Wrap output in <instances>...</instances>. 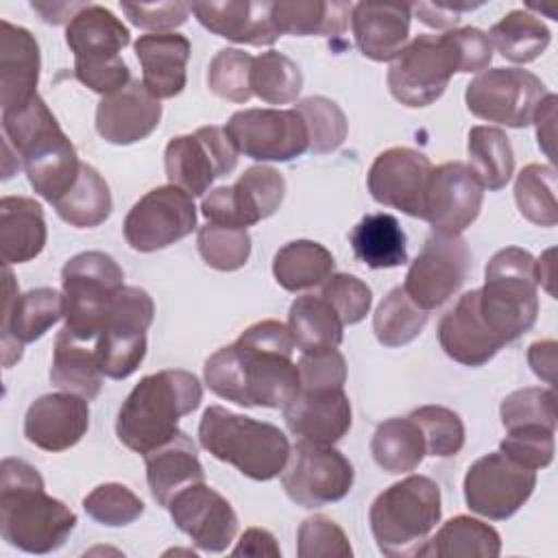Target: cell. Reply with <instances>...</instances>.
I'll return each mask as SVG.
<instances>
[{
	"mask_svg": "<svg viewBox=\"0 0 558 558\" xmlns=\"http://www.w3.org/2000/svg\"><path fill=\"white\" fill-rule=\"evenodd\" d=\"M288 325L266 318L246 327L240 338L211 353L205 384L227 401L244 408H286L299 392V366Z\"/></svg>",
	"mask_w": 558,
	"mask_h": 558,
	"instance_id": "1",
	"label": "cell"
},
{
	"mask_svg": "<svg viewBox=\"0 0 558 558\" xmlns=\"http://www.w3.org/2000/svg\"><path fill=\"white\" fill-rule=\"evenodd\" d=\"M76 525V514L50 497L35 466L20 458L0 464V534L26 554L59 549Z\"/></svg>",
	"mask_w": 558,
	"mask_h": 558,
	"instance_id": "2",
	"label": "cell"
},
{
	"mask_svg": "<svg viewBox=\"0 0 558 558\" xmlns=\"http://www.w3.org/2000/svg\"><path fill=\"white\" fill-rule=\"evenodd\" d=\"M2 131L35 194L54 203L74 185L81 172L76 148L39 94L22 109L2 111Z\"/></svg>",
	"mask_w": 558,
	"mask_h": 558,
	"instance_id": "3",
	"label": "cell"
},
{
	"mask_svg": "<svg viewBox=\"0 0 558 558\" xmlns=\"http://www.w3.org/2000/svg\"><path fill=\"white\" fill-rule=\"evenodd\" d=\"M203 401V386L190 371L166 368L142 377L122 401L116 418L118 440L146 456L174 438L179 421Z\"/></svg>",
	"mask_w": 558,
	"mask_h": 558,
	"instance_id": "4",
	"label": "cell"
},
{
	"mask_svg": "<svg viewBox=\"0 0 558 558\" xmlns=\"http://www.w3.org/2000/svg\"><path fill=\"white\" fill-rule=\"evenodd\" d=\"M198 440L216 460L257 482L277 477L290 458L288 436L277 425L235 414L222 405H209L203 412Z\"/></svg>",
	"mask_w": 558,
	"mask_h": 558,
	"instance_id": "5",
	"label": "cell"
},
{
	"mask_svg": "<svg viewBox=\"0 0 558 558\" xmlns=\"http://www.w3.org/2000/svg\"><path fill=\"white\" fill-rule=\"evenodd\" d=\"M440 514V486L427 475H408L375 497L368 523L384 556L410 558L423 556Z\"/></svg>",
	"mask_w": 558,
	"mask_h": 558,
	"instance_id": "6",
	"label": "cell"
},
{
	"mask_svg": "<svg viewBox=\"0 0 558 558\" xmlns=\"http://www.w3.org/2000/svg\"><path fill=\"white\" fill-rule=\"evenodd\" d=\"M536 288V259L519 246L497 251L486 264L480 310L504 344L514 342L534 327L538 316Z\"/></svg>",
	"mask_w": 558,
	"mask_h": 558,
	"instance_id": "7",
	"label": "cell"
},
{
	"mask_svg": "<svg viewBox=\"0 0 558 558\" xmlns=\"http://www.w3.org/2000/svg\"><path fill=\"white\" fill-rule=\"evenodd\" d=\"M65 329L78 340L100 336L111 301L124 286L118 262L102 251H85L65 262L61 270Z\"/></svg>",
	"mask_w": 558,
	"mask_h": 558,
	"instance_id": "8",
	"label": "cell"
},
{
	"mask_svg": "<svg viewBox=\"0 0 558 558\" xmlns=\"http://www.w3.org/2000/svg\"><path fill=\"white\" fill-rule=\"evenodd\" d=\"M545 83L523 68H490L480 72L464 92L466 109L482 120L523 129L532 124Z\"/></svg>",
	"mask_w": 558,
	"mask_h": 558,
	"instance_id": "9",
	"label": "cell"
},
{
	"mask_svg": "<svg viewBox=\"0 0 558 558\" xmlns=\"http://www.w3.org/2000/svg\"><path fill=\"white\" fill-rule=\"evenodd\" d=\"M281 484L294 504L320 508L351 493L353 464L331 445L299 438L281 471Z\"/></svg>",
	"mask_w": 558,
	"mask_h": 558,
	"instance_id": "10",
	"label": "cell"
},
{
	"mask_svg": "<svg viewBox=\"0 0 558 558\" xmlns=\"http://www.w3.org/2000/svg\"><path fill=\"white\" fill-rule=\"evenodd\" d=\"M471 251L460 233L432 231L410 264L403 290L414 305L429 312L449 301L466 281Z\"/></svg>",
	"mask_w": 558,
	"mask_h": 558,
	"instance_id": "11",
	"label": "cell"
},
{
	"mask_svg": "<svg viewBox=\"0 0 558 558\" xmlns=\"http://www.w3.org/2000/svg\"><path fill=\"white\" fill-rule=\"evenodd\" d=\"M238 148L225 133V126H201L192 135H177L163 153L166 177L170 185L190 196H201L209 185L238 166Z\"/></svg>",
	"mask_w": 558,
	"mask_h": 558,
	"instance_id": "12",
	"label": "cell"
},
{
	"mask_svg": "<svg viewBox=\"0 0 558 558\" xmlns=\"http://www.w3.org/2000/svg\"><path fill=\"white\" fill-rule=\"evenodd\" d=\"M456 72V59L442 35H416L392 59L386 81L401 105L427 107L442 96Z\"/></svg>",
	"mask_w": 558,
	"mask_h": 558,
	"instance_id": "13",
	"label": "cell"
},
{
	"mask_svg": "<svg viewBox=\"0 0 558 558\" xmlns=\"http://www.w3.org/2000/svg\"><path fill=\"white\" fill-rule=\"evenodd\" d=\"M225 133L255 161H290L310 150L307 126L296 109H242L225 124Z\"/></svg>",
	"mask_w": 558,
	"mask_h": 558,
	"instance_id": "14",
	"label": "cell"
},
{
	"mask_svg": "<svg viewBox=\"0 0 558 558\" xmlns=\"http://www.w3.org/2000/svg\"><path fill=\"white\" fill-rule=\"evenodd\" d=\"M196 229V207L177 185H159L146 192L126 214L122 231L131 248L153 253L166 248Z\"/></svg>",
	"mask_w": 558,
	"mask_h": 558,
	"instance_id": "15",
	"label": "cell"
},
{
	"mask_svg": "<svg viewBox=\"0 0 558 558\" xmlns=\"http://www.w3.org/2000/svg\"><path fill=\"white\" fill-rule=\"evenodd\" d=\"M536 471L495 451L477 458L464 475L466 506L490 521L510 519L534 493Z\"/></svg>",
	"mask_w": 558,
	"mask_h": 558,
	"instance_id": "16",
	"label": "cell"
},
{
	"mask_svg": "<svg viewBox=\"0 0 558 558\" xmlns=\"http://www.w3.org/2000/svg\"><path fill=\"white\" fill-rule=\"evenodd\" d=\"M286 196L283 174L270 166L246 168L233 185L214 187L201 203L211 225L246 229L272 216Z\"/></svg>",
	"mask_w": 558,
	"mask_h": 558,
	"instance_id": "17",
	"label": "cell"
},
{
	"mask_svg": "<svg viewBox=\"0 0 558 558\" xmlns=\"http://www.w3.org/2000/svg\"><path fill=\"white\" fill-rule=\"evenodd\" d=\"M432 168V161L421 150L392 146L375 157L366 177L368 192L379 205L423 220Z\"/></svg>",
	"mask_w": 558,
	"mask_h": 558,
	"instance_id": "18",
	"label": "cell"
},
{
	"mask_svg": "<svg viewBox=\"0 0 558 558\" xmlns=\"http://www.w3.org/2000/svg\"><path fill=\"white\" fill-rule=\"evenodd\" d=\"M63 316V292L54 288H35L24 294L15 292V279L4 268V305H2V362L4 368L22 357V347L39 340Z\"/></svg>",
	"mask_w": 558,
	"mask_h": 558,
	"instance_id": "19",
	"label": "cell"
},
{
	"mask_svg": "<svg viewBox=\"0 0 558 558\" xmlns=\"http://www.w3.org/2000/svg\"><path fill=\"white\" fill-rule=\"evenodd\" d=\"M168 510L174 525L203 551L220 554L238 534V514L233 506L205 482L179 490L170 499Z\"/></svg>",
	"mask_w": 558,
	"mask_h": 558,
	"instance_id": "20",
	"label": "cell"
},
{
	"mask_svg": "<svg viewBox=\"0 0 558 558\" xmlns=\"http://www.w3.org/2000/svg\"><path fill=\"white\" fill-rule=\"evenodd\" d=\"M482 201L484 187L471 174L469 166L447 161L432 168L423 220H427L434 231L462 233L480 216Z\"/></svg>",
	"mask_w": 558,
	"mask_h": 558,
	"instance_id": "21",
	"label": "cell"
},
{
	"mask_svg": "<svg viewBox=\"0 0 558 558\" xmlns=\"http://www.w3.org/2000/svg\"><path fill=\"white\" fill-rule=\"evenodd\" d=\"M89 427L87 399L72 392H50L35 399L24 416V436L44 451L74 447Z\"/></svg>",
	"mask_w": 558,
	"mask_h": 558,
	"instance_id": "22",
	"label": "cell"
},
{
	"mask_svg": "<svg viewBox=\"0 0 558 558\" xmlns=\"http://www.w3.org/2000/svg\"><path fill=\"white\" fill-rule=\"evenodd\" d=\"M161 120V102L144 87L131 81L122 89L102 96L96 107L98 135L116 146H129L146 140Z\"/></svg>",
	"mask_w": 558,
	"mask_h": 558,
	"instance_id": "23",
	"label": "cell"
},
{
	"mask_svg": "<svg viewBox=\"0 0 558 558\" xmlns=\"http://www.w3.org/2000/svg\"><path fill=\"white\" fill-rule=\"evenodd\" d=\"M283 418L301 440L333 445L351 427V401L344 388H299L283 408Z\"/></svg>",
	"mask_w": 558,
	"mask_h": 558,
	"instance_id": "24",
	"label": "cell"
},
{
	"mask_svg": "<svg viewBox=\"0 0 558 558\" xmlns=\"http://www.w3.org/2000/svg\"><path fill=\"white\" fill-rule=\"evenodd\" d=\"M438 342L451 360L464 366H482L504 347L480 310V288L462 294L440 318Z\"/></svg>",
	"mask_w": 558,
	"mask_h": 558,
	"instance_id": "25",
	"label": "cell"
},
{
	"mask_svg": "<svg viewBox=\"0 0 558 558\" xmlns=\"http://www.w3.org/2000/svg\"><path fill=\"white\" fill-rule=\"evenodd\" d=\"M190 11L209 33L235 44L270 46L281 37L272 22V2H192Z\"/></svg>",
	"mask_w": 558,
	"mask_h": 558,
	"instance_id": "26",
	"label": "cell"
},
{
	"mask_svg": "<svg viewBox=\"0 0 558 558\" xmlns=\"http://www.w3.org/2000/svg\"><path fill=\"white\" fill-rule=\"evenodd\" d=\"M39 46L35 37L7 20L0 33V102L2 111L26 107L37 96Z\"/></svg>",
	"mask_w": 558,
	"mask_h": 558,
	"instance_id": "27",
	"label": "cell"
},
{
	"mask_svg": "<svg viewBox=\"0 0 558 558\" xmlns=\"http://www.w3.org/2000/svg\"><path fill=\"white\" fill-rule=\"evenodd\" d=\"M412 4L357 2L351 9V28L360 52L373 61H392L410 35Z\"/></svg>",
	"mask_w": 558,
	"mask_h": 558,
	"instance_id": "28",
	"label": "cell"
},
{
	"mask_svg": "<svg viewBox=\"0 0 558 558\" xmlns=\"http://www.w3.org/2000/svg\"><path fill=\"white\" fill-rule=\"evenodd\" d=\"M135 57L142 65V83L157 98H174L187 83L185 65L190 39L181 33H148L135 41Z\"/></svg>",
	"mask_w": 558,
	"mask_h": 558,
	"instance_id": "29",
	"label": "cell"
},
{
	"mask_svg": "<svg viewBox=\"0 0 558 558\" xmlns=\"http://www.w3.org/2000/svg\"><path fill=\"white\" fill-rule=\"evenodd\" d=\"M131 41L129 28L109 9L85 4L65 26V44L74 63H105L120 57Z\"/></svg>",
	"mask_w": 558,
	"mask_h": 558,
	"instance_id": "30",
	"label": "cell"
},
{
	"mask_svg": "<svg viewBox=\"0 0 558 558\" xmlns=\"http://www.w3.org/2000/svg\"><path fill=\"white\" fill-rule=\"evenodd\" d=\"M144 460L150 495L163 508H168L170 499L179 490L205 482V471L196 456V447L185 432H179L161 447L148 451Z\"/></svg>",
	"mask_w": 558,
	"mask_h": 558,
	"instance_id": "31",
	"label": "cell"
},
{
	"mask_svg": "<svg viewBox=\"0 0 558 558\" xmlns=\"http://www.w3.org/2000/svg\"><path fill=\"white\" fill-rule=\"evenodd\" d=\"M44 209L28 196H4L0 201V246L2 262L24 264L46 246Z\"/></svg>",
	"mask_w": 558,
	"mask_h": 558,
	"instance_id": "32",
	"label": "cell"
},
{
	"mask_svg": "<svg viewBox=\"0 0 558 558\" xmlns=\"http://www.w3.org/2000/svg\"><path fill=\"white\" fill-rule=\"evenodd\" d=\"M50 381L83 399L98 397L102 388V371L98 366L96 347H87L85 340H78L63 327L54 340Z\"/></svg>",
	"mask_w": 558,
	"mask_h": 558,
	"instance_id": "33",
	"label": "cell"
},
{
	"mask_svg": "<svg viewBox=\"0 0 558 558\" xmlns=\"http://www.w3.org/2000/svg\"><path fill=\"white\" fill-rule=\"evenodd\" d=\"M353 255L368 268H397L408 262L405 233L392 214H366L349 233Z\"/></svg>",
	"mask_w": 558,
	"mask_h": 558,
	"instance_id": "34",
	"label": "cell"
},
{
	"mask_svg": "<svg viewBox=\"0 0 558 558\" xmlns=\"http://www.w3.org/2000/svg\"><path fill=\"white\" fill-rule=\"evenodd\" d=\"M288 329L301 353H318L340 347L344 323L320 294H303L290 305Z\"/></svg>",
	"mask_w": 558,
	"mask_h": 558,
	"instance_id": "35",
	"label": "cell"
},
{
	"mask_svg": "<svg viewBox=\"0 0 558 558\" xmlns=\"http://www.w3.org/2000/svg\"><path fill=\"white\" fill-rule=\"evenodd\" d=\"M351 9L338 0H279L272 2V22L281 35H342Z\"/></svg>",
	"mask_w": 558,
	"mask_h": 558,
	"instance_id": "36",
	"label": "cell"
},
{
	"mask_svg": "<svg viewBox=\"0 0 558 558\" xmlns=\"http://www.w3.org/2000/svg\"><path fill=\"white\" fill-rule=\"evenodd\" d=\"M333 268V255L314 240H292L283 244L272 259L275 281L288 292H301L325 283Z\"/></svg>",
	"mask_w": 558,
	"mask_h": 558,
	"instance_id": "37",
	"label": "cell"
},
{
	"mask_svg": "<svg viewBox=\"0 0 558 558\" xmlns=\"http://www.w3.org/2000/svg\"><path fill=\"white\" fill-rule=\"evenodd\" d=\"M499 551H501V538L495 527L473 517L458 514L447 523H442V527L427 541L423 556L497 558Z\"/></svg>",
	"mask_w": 558,
	"mask_h": 558,
	"instance_id": "38",
	"label": "cell"
},
{
	"mask_svg": "<svg viewBox=\"0 0 558 558\" xmlns=\"http://www.w3.org/2000/svg\"><path fill=\"white\" fill-rule=\"evenodd\" d=\"M59 218L78 229H92L102 225L111 214V192L100 172L87 163H81V172L74 185L52 203Z\"/></svg>",
	"mask_w": 558,
	"mask_h": 558,
	"instance_id": "39",
	"label": "cell"
},
{
	"mask_svg": "<svg viewBox=\"0 0 558 558\" xmlns=\"http://www.w3.org/2000/svg\"><path fill=\"white\" fill-rule=\"evenodd\" d=\"M469 170L482 187L501 190L514 172V153L499 126H473L469 131Z\"/></svg>",
	"mask_w": 558,
	"mask_h": 558,
	"instance_id": "40",
	"label": "cell"
},
{
	"mask_svg": "<svg viewBox=\"0 0 558 558\" xmlns=\"http://www.w3.org/2000/svg\"><path fill=\"white\" fill-rule=\"evenodd\" d=\"M371 453L388 473L414 471L427 456L423 432L410 416L379 423L371 438Z\"/></svg>",
	"mask_w": 558,
	"mask_h": 558,
	"instance_id": "41",
	"label": "cell"
},
{
	"mask_svg": "<svg viewBox=\"0 0 558 558\" xmlns=\"http://www.w3.org/2000/svg\"><path fill=\"white\" fill-rule=\"evenodd\" d=\"M490 46L512 63H530L538 59L551 41L549 28L530 11L514 9L488 31Z\"/></svg>",
	"mask_w": 558,
	"mask_h": 558,
	"instance_id": "42",
	"label": "cell"
},
{
	"mask_svg": "<svg viewBox=\"0 0 558 558\" xmlns=\"http://www.w3.org/2000/svg\"><path fill=\"white\" fill-rule=\"evenodd\" d=\"M427 312L410 301L403 288H392L373 314V331L384 347H403L425 327Z\"/></svg>",
	"mask_w": 558,
	"mask_h": 558,
	"instance_id": "43",
	"label": "cell"
},
{
	"mask_svg": "<svg viewBox=\"0 0 558 558\" xmlns=\"http://www.w3.org/2000/svg\"><path fill=\"white\" fill-rule=\"evenodd\" d=\"M514 201L521 216L538 227L558 222L556 170L545 163H527L514 181Z\"/></svg>",
	"mask_w": 558,
	"mask_h": 558,
	"instance_id": "44",
	"label": "cell"
},
{
	"mask_svg": "<svg viewBox=\"0 0 558 558\" xmlns=\"http://www.w3.org/2000/svg\"><path fill=\"white\" fill-rule=\"evenodd\" d=\"M301 87H303V74L290 57L277 50H268L253 59L251 89L264 102L268 105L292 102L296 100Z\"/></svg>",
	"mask_w": 558,
	"mask_h": 558,
	"instance_id": "45",
	"label": "cell"
},
{
	"mask_svg": "<svg viewBox=\"0 0 558 558\" xmlns=\"http://www.w3.org/2000/svg\"><path fill=\"white\" fill-rule=\"evenodd\" d=\"M294 109L301 113L307 126L312 153L325 155L342 146L349 124L344 111L333 100L325 96H310L299 100Z\"/></svg>",
	"mask_w": 558,
	"mask_h": 558,
	"instance_id": "46",
	"label": "cell"
},
{
	"mask_svg": "<svg viewBox=\"0 0 558 558\" xmlns=\"http://www.w3.org/2000/svg\"><path fill=\"white\" fill-rule=\"evenodd\" d=\"M196 244L203 262L222 272L242 268L251 255V235L246 229L207 222L198 229Z\"/></svg>",
	"mask_w": 558,
	"mask_h": 558,
	"instance_id": "47",
	"label": "cell"
},
{
	"mask_svg": "<svg viewBox=\"0 0 558 558\" xmlns=\"http://www.w3.org/2000/svg\"><path fill=\"white\" fill-rule=\"evenodd\" d=\"M253 59L240 48H222L214 54L207 68L209 89L231 102H246L253 96L251 72Z\"/></svg>",
	"mask_w": 558,
	"mask_h": 558,
	"instance_id": "48",
	"label": "cell"
},
{
	"mask_svg": "<svg viewBox=\"0 0 558 558\" xmlns=\"http://www.w3.org/2000/svg\"><path fill=\"white\" fill-rule=\"evenodd\" d=\"M146 355V333L102 329L96 338V357L105 377L126 379Z\"/></svg>",
	"mask_w": 558,
	"mask_h": 558,
	"instance_id": "49",
	"label": "cell"
},
{
	"mask_svg": "<svg viewBox=\"0 0 558 558\" xmlns=\"http://www.w3.org/2000/svg\"><path fill=\"white\" fill-rule=\"evenodd\" d=\"M410 418L423 432L427 456L449 458L462 449L464 423L458 416V412L445 405H421L410 412Z\"/></svg>",
	"mask_w": 558,
	"mask_h": 558,
	"instance_id": "50",
	"label": "cell"
},
{
	"mask_svg": "<svg viewBox=\"0 0 558 558\" xmlns=\"http://www.w3.org/2000/svg\"><path fill=\"white\" fill-rule=\"evenodd\" d=\"M506 429L523 425H545L556 429V392L551 388H519L510 392L499 408Z\"/></svg>",
	"mask_w": 558,
	"mask_h": 558,
	"instance_id": "51",
	"label": "cell"
},
{
	"mask_svg": "<svg viewBox=\"0 0 558 558\" xmlns=\"http://www.w3.org/2000/svg\"><path fill=\"white\" fill-rule=\"evenodd\" d=\"M83 510L100 525L120 527L137 521L144 512L142 499L124 484H100L85 499Z\"/></svg>",
	"mask_w": 558,
	"mask_h": 558,
	"instance_id": "52",
	"label": "cell"
},
{
	"mask_svg": "<svg viewBox=\"0 0 558 558\" xmlns=\"http://www.w3.org/2000/svg\"><path fill=\"white\" fill-rule=\"evenodd\" d=\"M299 558H351L353 549L344 530L325 514L307 517L296 534Z\"/></svg>",
	"mask_w": 558,
	"mask_h": 558,
	"instance_id": "53",
	"label": "cell"
},
{
	"mask_svg": "<svg viewBox=\"0 0 558 558\" xmlns=\"http://www.w3.org/2000/svg\"><path fill=\"white\" fill-rule=\"evenodd\" d=\"M499 451L525 469H545L554 460V429L545 425H523L506 429Z\"/></svg>",
	"mask_w": 558,
	"mask_h": 558,
	"instance_id": "54",
	"label": "cell"
},
{
	"mask_svg": "<svg viewBox=\"0 0 558 558\" xmlns=\"http://www.w3.org/2000/svg\"><path fill=\"white\" fill-rule=\"evenodd\" d=\"M320 296L331 303L344 325L360 323L373 303L371 288L355 275L336 272L325 279L320 288Z\"/></svg>",
	"mask_w": 558,
	"mask_h": 558,
	"instance_id": "55",
	"label": "cell"
},
{
	"mask_svg": "<svg viewBox=\"0 0 558 558\" xmlns=\"http://www.w3.org/2000/svg\"><path fill=\"white\" fill-rule=\"evenodd\" d=\"M442 39L456 59L458 72H480L488 68L493 59V46L484 31L464 26L442 33Z\"/></svg>",
	"mask_w": 558,
	"mask_h": 558,
	"instance_id": "56",
	"label": "cell"
},
{
	"mask_svg": "<svg viewBox=\"0 0 558 558\" xmlns=\"http://www.w3.org/2000/svg\"><path fill=\"white\" fill-rule=\"evenodd\" d=\"M299 388H344L347 362L338 349L318 353H301L299 357Z\"/></svg>",
	"mask_w": 558,
	"mask_h": 558,
	"instance_id": "57",
	"label": "cell"
},
{
	"mask_svg": "<svg viewBox=\"0 0 558 558\" xmlns=\"http://www.w3.org/2000/svg\"><path fill=\"white\" fill-rule=\"evenodd\" d=\"M120 9L131 24L155 33H170L172 28L185 24L190 13V4L185 2H120Z\"/></svg>",
	"mask_w": 558,
	"mask_h": 558,
	"instance_id": "58",
	"label": "cell"
},
{
	"mask_svg": "<svg viewBox=\"0 0 558 558\" xmlns=\"http://www.w3.org/2000/svg\"><path fill=\"white\" fill-rule=\"evenodd\" d=\"M74 76L85 87L102 96H109L131 83V72L122 57L105 63H74Z\"/></svg>",
	"mask_w": 558,
	"mask_h": 558,
	"instance_id": "59",
	"label": "cell"
},
{
	"mask_svg": "<svg viewBox=\"0 0 558 558\" xmlns=\"http://www.w3.org/2000/svg\"><path fill=\"white\" fill-rule=\"evenodd\" d=\"M475 7H482V2H416L412 4V13L432 28H447L460 22V11Z\"/></svg>",
	"mask_w": 558,
	"mask_h": 558,
	"instance_id": "60",
	"label": "cell"
},
{
	"mask_svg": "<svg viewBox=\"0 0 558 558\" xmlns=\"http://www.w3.org/2000/svg\"><path fill=\"white\" fill-rule=\"evenodd\" d=\"M233 556H251V558H259V556H270V558H279L281 549L275 541V536L268 530L262 527H248L238 545L231 551Z\"/></svg>",
	"mask_w": 558,
	"mask_h": 558,
	"instance_id": "61",
	"label": "cell"
},
{
	"mask_svg": "<svg viewBox=\"0 0 558 558\" xmlns=\"http://www.w3.org/2000/svg\"><path fill=\"white\" fill-rule=\"evenodd\" d=\"M556 94H547L538 107H536V113H534V120L536 122V137H538V146L545 150V155L549 159H554V122H556Z\"/></svg>",
	"mask_w": 558,
	"mask_h": 558,
	"instance_id": "62",
	"label": "cell"
},
{
	"mask_svg": "<svg viewBox=\"0 0 558 558\" xmlns=\"http://www.w3.org/2000/svg\"><path fill=\"white\" fill-rule=\"evenodd\" d=\"M556 349L558 344L554 340H541L532 342L527 349V362L536 377L545 379L547 384H554L556 373Z\"/></svg>",
	"mask_w": 558,
	"mask_h": 558,
	"instance_id": "63",
	"label": "cell"
},
{
	"mask_svg": "<svg viewBox=\"0 0 558 558\" xmlns=\"http://www.w3.org/2000/svg\"><path fill=\"white\" fill-rule=\"evenodd\" d=\"M31 7L35 11L41 13V20L44 22H50V24H61L65 20H72L85 4L78 2V4H68V2H31Z\"/></svg>",
	"mask_w": 558,
	"mask_h": 558,
	"instance_id": "64",
	"label": "cell"
}]
</instances>
